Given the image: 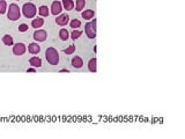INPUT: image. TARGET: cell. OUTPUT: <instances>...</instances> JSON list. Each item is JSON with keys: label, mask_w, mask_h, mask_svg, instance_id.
<instances>
[{"label": "cell", "mask_w": 185, "mask_h": 139, "mask_svg": "<svg viewBox=\"0 0 185 139\" xmlns=\"http://www.w3.org/2000/svg\"><path fill=\"white\" fill-rule=\"evenodd\" d=\"M45 57L51 65H57L59 62V55L55 48H48L45 51Z\"/></svg>", "instance_id": "1"}, {"label": "cell", "mask_w": 185, "mask_h": 139, "mask_svg": "<svg viewBox=\"0 0 185 139\" xmlns=\"http://www.w3.org/2000/svg\"><path fill=\"white\" fill-rule=\"evenodd\" d=\"M21 16V13H20V8L16 4H11L9 5V9H8V13H7V18L11 20V21H16L19 20Z\"/></svg>", "instance_id": "2"}, {"label": "cell", "mask_w": 185, "mask_h": 139, "mask_svg": "<svg viewBox=\"0 0 185 139\" xmlns=\"http://www.w3.org/2000/svg\"><path fill=\"white\" fill-rule=\"evenodd\" d=\"M22 11H23V15H25L26 18H28V19L34 18V16L36 15V12H37L36 6H35L34 4H31V2L25 4L23 7H22Z\"/></svg>", "instance_id": "3"}, {"label": "cell", "mask_w": 185, "mask_h": 139, "mask_svg": "<svg viewBox=\"0 0 185 139\" xmlns=\"http://www.w3.org/2000/svg\"><path fill=\"white\" fill-rule=\"evenodd\" d=\"M86 34L89 38L96 37V20H92V22H88L86 25Z\"/></svg>", "instance_id": "4"}, {"label": "cell", "mask_w": 185, "mask_h": 139, "mask_svg": "<svg viewBox=\"0 0 185 139\" xmlns=\"http://www.w3.org/2000/svg\"><path fill=\"white\" fill-rule=\"evenodd\" d=\"M26 52V45L23 43H16L13 46V53L15 56H22Z\"/></svg>", "instance_id": "5"}, {"label": "cell", "mask_w": 185, "mask_h": 139, "mask_svg": "<svg viewBox=\"0 0 185 139\" xmlns=\"http://www.w3.org/2000/svg\"><path fill=\"white\" fill-rule=\"evenodd\" d=\"M46 37H48V34L45 30H36L34 33V38L37 42H44L46 39Z\"/></svg>", "instance_id": "6"}, {"label": "cell", "mask_w": 185, "mask_h": 139, "mask_svg": "<svg viewBox=\"0 0 185 139\" xmlns=\"http://www.w3.org/2000/svg\"><path fill=\"white\" fill-rule=\"evenodd\" d=\"M68 20H69V16L68 14H62L60 16H58L56 19V23L59 25V26H66L68 23Z\"/></svg>", "instance_id": "7"}, {"label": "cell", "mask_w": 185, "mask_h": 139, "mask_svg": "<svg viewBox=\"0 0 185 139\" xmlns=\"http://www.w3.org/2000/svg\"><path fill=\"white\" fill-rule=\"evenodd\" d=\"M62 12V5L59 1H53L52 2V6H51V13L53 15H57Z\"/></svg>", "instance_id": "8"}, {"label": "cell", "mask_w": 185, "mask_h": 139, "mask_svg": "<svg viewBox=\"0 0 185 139\" xmlns=\"http://www.w3.org/2000/svg\"><path fill=\"white\" fill-rule=\"evenodd\" d=\"M28 50H29V52L32 53V55H37V53L41 51V46H39L37 43H30L29 46H28Z\"/></svg>", "instance_id": "9"}, {"label": "cell", "mask_w": 185, "mask_h": 139, "mask_svg": "<svg viewBox=\"0 0 185 139\" xmlns=\"http://www.w3.org/2000/svg\"><path fill=\"white\" fill-rule=\"evenodd\" d=\"M29 63H30L31 66L35 67V69L42 66V60H41V58H38V57H31L30 60H29Z\"/></svg>", "instance_id": "10"}, {"label": "cell", "mask_w": 185, "mask_h": 139, "mask_svg": "<svg viewBox=\"0 0 185 139\" xmlns=\"http://www.w3.org/2000/svg\"><path fill=\"white\" fill-rule=\"evenodd\" d=\"M43 25H44V19H42V18H37V19H34L31 21L32 28H41Z\"/></svg>", "instance_id": "11"}, {"label": "cell", "mask_w": 185, "mask_h": 139, "mask_svg": "<svg viewBox=\"0 0 185 139\" xmlns=\"http://www.w3.org/2000/svg\"><path fill=\"white\" fill-rule=\"evenodd\" d=\"M72 65H73L75 69H81L82 65H83V62H82V59H81L80 57H74V58L72 59Z\"/></svg>", "instance_id": "12"}, {"label": "cell", "mask_w": 185, "mask_h": 139, "mask_svg": "<svg viewBox=\"0 0 185 139\" xmlns=\"http://www.w3.org/2000/svg\"><path fill=\"white\" fill-rule=\"evenodd\" d=\"M94 15H95V12H94L92 9H87V11H85V12L82 13V18L86 19V20H90V19H92Z\"/></svg>", "instance_id": "13"}, {"label": "cell", "mask_w": 185, "mask_h": 139, "mask_svg": "<svg viewBox=\"0 0 185 139\" xmlns=\"http://www.w3.org/2000/svg\"><path fill=\"white\" fill-rule=\"evenodd\" d=\"M38 13H39L41 16H48V15H49V8H48V6L42 5V6L38 8Z\"/></svg>", "instance_id": "14"}, {"label": "cell", "mask_w": 185, "mask_h": 139, "mask_svg": "<svg viewBox=\"0 0 185 139\" xmlns=\"http://www.w3.org/2000/svg\"><path fill=\"white\" fill-rule=\"evenodd\" d=\"M62 5H64L65 9L71 11L73 8V6H74V2H73V0H62Z\"/></svg>", "instance_id": "15"}, {"label": "cell", "mask_w": 185, "mask_h": 139, "mask_svg": "<svg viewBox=\"0 0 185 139\" xmlns=\"http://www.w3.org/2000/svg\"><path fill=\"white\" fill-rule=\"evenodd\" d=\"M2 42L5 45H12L13 44V37L11 35H5L2 37Z\"/></svg>", "instance_id": "16"}, {"label": "cell", "mask_w": 185, "mask_h": 139, "mask_svg": "<svg viewBox=\"0 0 185 139\" xmlns=\"http://www.w3.org/2000/svg\"><path fill=\"white\" fill-rule=\"evenodd\" d=\"M88 69L90 72H96V58H92L88 63Z\"/></svg>", "instance_id": "17"}, {"label": "cell", "mask_w": 185, "mask_h": 139, "mask_svg": "<svg viewBox=\"0 0 185 139\" xmlns=\"http://www.w3.org/2000/svg\"><path fill=\"white\" fill-rule=\"evenodd\" d=\"M86 6V0H76V11L80 12Z\"/></svg>", "instance_id": "18"}, {"label": "cell", "mask_w": 185, "mask_h": 139, "mask_svg": "<svg viewBox=\"0 0 185 139\" xmlns=\"http://www.w3.org/2000/svg\"><path fill=\"white\" fill-rule=\"evenodd\" d=\"M7 11V2L5 0H0V14H5Z\"/></svg>", "instance_id": "19"}, {"label": "cell", "mask_w": 185, "mask_h": 139, "mask_svg": "<svg viewBox=\"0 0 185 139\" xmlns=\"http://www.w3.org/2000/svg\"><path fill=\"white\" fill-rule=\"evenodd\" d=\"M59 37H60L62 41H67V38H68V32L66 29H62L59 32Z\"/></svg>", "instance_id": "20"}, {"label": "cell", "mask_w": 185, "mask_h": 139, "mask_svg": "<svg viewBox=\"0 0 185 139\" xmlns=\"http://www.w3.org/2000/svg\"><path fill=\"white\" fill-rule=\"evenodd\" d=\"M80 26H81V22H80L78 19H74V20L71 21V28H73V29H76V28H79Z\"/></svg>", "instance_id": "21"}, {"label": "cell", "mask_w": 185, "mask_h": 139, "mask_svg": "<svg viewBox=\"0 0 185 139\" xmlns=\"http://www.w3.org/2000/svg\"><path fill=\"white\" fill-rule=\"evenodd\" d=\"M81 35H82V32L74 29V30H73V33H72V39H78V38H79Z\"/></svg>", "instance_id": "22"}, {"label": "cell", "mask_w": 185, "mask_h": 139, "mask_svg": "<svg viewBox=\"0 0 185 139\" xmlns=\"http://www.w3.org/2000/svg\"><path fill=\"white\" fill-rule=\"evenodd\" d=\"M74 51H75V46H74V45H69L67 49L64 50V52H65L66 55H72Z\"/></svg>", "instance_id": "23"}, {"label": "cell", "mask_w": 185, "mask_h": 139, "mask_svg": "<svg viewBox=\"0 0 185 139\" xmlns=\"http://www.w3.org/2000/svg\"><path fill=\"white\" fill-rule=\"evenodd\" d=\"M19 30H20V32H22V33H23V32H27V30H28V26H27L26 23H22V25H20Z\"/></svg>", "instance_id": "24"}, {"label": "cell", "mask_w": 185, "mask_h": 139, "mask_svg": "<svg viewBox=\"0 0 185 139\" xmlns=\"http://www.w3.org/2000/svg\"><path fill=\"white\" fill-rule=\"evenodd\" d=\"M28 72H35V67H31V69H28Z\"/></svg>", "instance_id": "25"}, {"label": "cell", "mask_w": 185, "mask_h": 139, "mask_svg": "<svg viewBox=\"0 0 185 139\" xmlns=\"http://www.w3.org/2000/svg\"><path fill=\"white\" fill-rule=\"evenodd\" d=\"M59 72H69V71H68V70H66V69H62V70H60Z\"/></svg>", "instance_id": "26"}]
</instances>
